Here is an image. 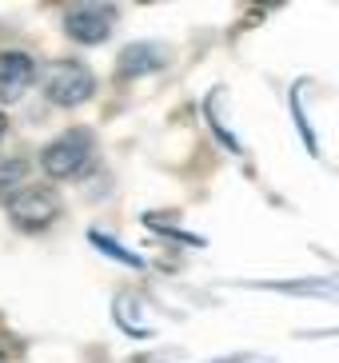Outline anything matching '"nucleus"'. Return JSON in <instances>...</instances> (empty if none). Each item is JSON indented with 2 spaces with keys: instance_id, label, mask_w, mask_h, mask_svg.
<instances>
[{
  "instance_id": "nucleus-1",
  "label": "nucleus",
  "mask_w": 339,
  "mask_h": 363,
  "mask_svg": "<svg viewBox=\"0 0 339 363\" xmlns=\"http://www.w3.org/2000/svg\"><path fill=\"white\" fill-rule=\"evenodd\" d=\"M92 160V132H64L52 144H44L40 152V168L52 176V180H68V176H80Z\"/></svg>"
},
{
  "instance_id": "nucleus-2",
  "label": "nucleus",
  "mask_w": 339,
  "mask_h": 363,
  "mask_svg": "<svg viewBox=\"0 0 339 363\" xmlns=\"http://www.w3.org/2000/svg\"><path fill=\"white\" fill-rule=\"evenodd\" d=\"M92 72H88L80 60H56V65L44 68V96L60 108H76L92 96Z\"/></svg>"
},
{
  "instance_id": "nucleus-3",
  "label": "nucleus",
  "mask_w": 339,
  "mask_h": 363,
  "mask_svg": "<svg viewBox=\"0 0 339 363\" xmlns=\"http://www.w3.org/2000/svg\"><path fill=\"white\" fill-rule=\"evenodd\" d=\"M9 216H12V224L24 228V232H40V228H48L60 216V196L52 188H44V184L21 188L9 200Z\"/></svg>"
},
{
  "instance_id": "nucleus-4",
  "label": "nucleus",
  "mask_w": 339,
  "mask_h": 363,
  "mask_svg": "<svg viewBox=\"0 0 339 363\" xmlns=\"http://www.w3.org/2000/svg\"><path fill=\"white\" fill-rule=\"evenodd\" d=\"M112 24H116V12L108 4H76V9L64 12V28L80 44H100L112 33Z\"/></svg>"
},
{
  "instance_id": "nucleus-5",
  "label": "nucleus",
  "mask_w": 339,
  "mask_h": 363,
  "mask_svg": "<svg viewBox=\"0 0 339 363\" xmlns=\"http://www.w3.org/2000/svg\"><path fill=\"white\" fill-rule=\"evenodd\" d=\"M32 80H36V60L28 52H0V100L4 104L21 100Z\"/></svg>"
},
{
  "instance_id": "nucleus-6",
  "label": "nucleus",
  "mask_w": 339,
  "mask_h": 363,
  "mask_svg": "<svg viewBox=\"0 0 339 363\" xmlns=\"http://www.w3.org/2000/svg\"><path fill=\"white\" fill-rule=\"evenodd\" d=\"M144 65H160V48H144V44H136V48H128V56H124V72H136V68H144Z\"/></svg>"
},
{
  "instance_id": "nucleus-7",
  "label": "nucleus",
  "mask_w": 339,
  "mask_h": 363,
  "mask_svg": "<svg viewBox=\"0 0 339 363\" xmlns=\"http://www.w3.org/2000/svg\"><path fill=\"white\" fill-rule=\"evenodd\" d=\"M4 128H9V120H4V112H0V136H4Z\"/></svg>"
}]
</instances>
